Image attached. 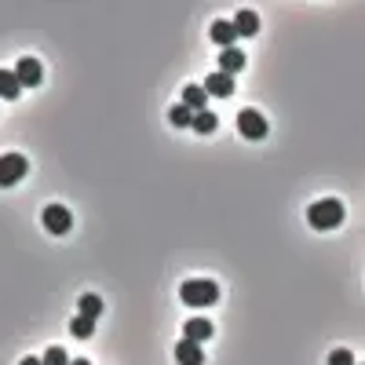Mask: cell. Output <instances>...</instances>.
<instances>
[{"mask_svg":"<svg viewBox=\"0 0 365 365\" xmlns=\"http://www.w3.org/2000/svg\"><path fill=\"white\" fill-rule=\"evenodd\" d=\"M307 223L315 227V230H336L344 223V205L336 201V198H321L307 208Z\"/></svg>","mask_w":365,"mask_h":365,"instance_id":"cell-1","label":"cell"},{"mask_svg":"<svg viewBox=\"0 0 365 365\" xmlns=\"http://www.w3.org/2000/svg\"><path fill=\"white\" fill-rule=\"evenodd\" d=\"M179 296H182L187 307H212L219 299V285L208 281V278H194V281H182Z\"/></svg>","mask_w":365,"mask_h":365,"instance_id":"cell-2","label":"cell"},{"mask_svg":"<svg viewBox=\"0 0 365 365\" xmlns=\"http://www.w3.org/2000/svg\"><path fill=\"white\" fill-rule=\"evenodd\" d=\"M267 117L259 113V110H241L238 113V132H241V139H267Z\"/></svg>","mask_w":365,"mask_h":365,"instance_id":"cell-3","label":"cell"},{"mask_svg":"<svg viewBox=\"0 0 365 365\" xmlns=\"http://www.w3.org/2000/svg\"><path fill=\"white\" fill-rule=\"evenodd\" d=\"M26 172H30V161L22 153H4L0 158V187H15Z\"/></svg>","mask_w":365,"mask_h":365,"instance_id":"cell-4","label":"cell"},{"mask_svg":"<svg viewBox=\"0 0 365 365\" xmlns=\"http://www.w3.org/2000/svg\"><path fill=\"white\" fill-rule=\"evenodd\" d=\"M41 219L51 234H70V227H73V216L66 212V205H48Z\"/></svg>","mask_w":365,"mask_h":365,"instance_id":"cell-5","label":"cell"},{"mask_svg":"<svg viewBox=\"0 0 365 365\" xmlns=\"http://www.w3.org/2000/svg\"><path fill=\"white\" fill-rule=\"evenodd\" d=\"M15 77H19L22 88H37V84L44 81V70H41V62H37V59H19Z\"/></svg>","mask_w":365,"mask_h":365,"instance_id":"cell-6","label":"cell"},{"mask_svg":"<svg viewBox=\"0 0 365 365\" xmlns=\"http://www.w3.org/2000/svg\"><path fill=\"white\" fill-rule=\"evenodd\" d=\"M205 95H216V99H230L234 95V77H227V73H212L205 81Z\"/></svg>","mask_w":365,"mask_h":365,"instance_id":"cell-7","label":"cell"},{"mask_svg":"<svg viewBox=\"0 0 365 365\" xmlns=\"http://www.w3.org/2000/svg\"><path fill=\"white\" fill-rule=\"evenodd\" d=\"M176 362H179V365H205V350H201V344H194V340L176 344Z\"/></svg>","mask_w":365,"mask_h":365,"instance_id":"cell-8","label":"cell"},{"mask_svg":"<svg viewBox=\"0 0 365 365\" xmlns=\"http://www.w3.org/2000/svg\"><path fill=\"white\" fill-rule=\"evenodd\" d=\"M241 70H245V51H238V48L219 51V73L234 77V73H241Z\"/></svg>","mask_w":365,"mask_h":365,"instance_id":"cell-9","label":"cell"},{"mask_svg":"<svg viewBox=\"0 0 365 365\" xmlns=\"http://www.w3.org/2000/svg\"><path fill=\"white\" fill-rule=\"evenodd\" d=\"M182 340H194V344L212 340V321H205V318H190V321H187V336H182Z\"/></svg>","mask_w":365,"mask_h":365,"instance_id":"cell-10","label":"cell"},{"mask_svg":"<svg viewBox=\"0 0 365 365\" xmlns=\"http://www.w3.org/2000/svg\"><path fill=\"white\" fill-rule=\"evenodd\" d=\"M234 30H238V37H256V33H259L256 11H238V19H234Z\"/></svg>","mask_w":365,"mask_h":365,"instance_id":"cell-11","label":"cell"},{"mask_svg":"<svg viewBox=\"0 0 365 365\" xmlns=\"http://www.w3.org/2000/svg\"><path fill=\"white\" fill-rule=\"evenodd\" d=\"M212 41L223 44V51L234 48V41H238V30H234V22H212Z\"/></svg>","mask_w":365,"mask_h":365,"instance_id":"cell-12","label":"cell"},{"mask_svg":"<svg viewBox=\"0 0 365 365\" xmlns=\"http://www.w3.org/2000/svg\"><path fill=\"white\" fill-rule=\"evenodd\" d=\"M19 91L22 84H19L15 70H0V99H19Z\"/></svg>","mask_w":365,"mask_h":365,"instance_id":"cell-13","label":"cell"},{"mask_svg":"<svg viewBox=\"0 0 365 365\" xmlns=\"http://www.w3.org/2000/svg\"><path fill=\"white\" fill-rule=\"evenodd\" d=\"M216 128H219V121H216V113H212V110L194 113V132H198V135H212Z\"/></svg>","mask_w":365,"mask_h":365,"instance_id":"cell-14","label":"cell"},{"mask_svg":"<svg viewBox=\"0 0 365 365\" xmlns=\"http://www.w3.org/2000/svg\"><path fill=\"white\" fill-rule=\"evenodd\" d=\"M182 106H190L194 113H201L208 106V95H205V88H187L182 91Z\"/></svg>","mask_w":365,"mask_h":365,"instance_id":"cell-15","label":"cell"},{"mask_svg":"<svg viewBox=\"0 0 365 365\" xmlns=\"http://www.w3.org/2000/svg\"><path fill=\"white\" fill-rule=\"evenodd\" d=\"M81 315H84V318H91V321H95V318L102 315V299H99L95 292H84V296H81Z\"/></svg>","mask_w":365,"mask_h":365,"instance_id":"cell-16","label":"cell"},{"mask_svg":"<svg viewBox=\"0 0 365 365\" xmlns=\"http://www.w3.org/2000/svg\"><path fill=\"white\" fill-rule=\"evenodd\" d=\"M70 333L77 336V340H88V336L95 333V321H91V318H84V315H77V318L70 321Z\"/></svg>","mask_w":365,"mask_h":365,"instance_id":"cell-17","label":"cell"},{"mask_svg":"<svg viewBox=\"0 0 365 365\" xmlns=\"http://www.w3.org/2000/svg\"><path fill=\"white\" fill-rule=\"evenodd\" d=\"M168 121H172L176 128H194V110H190V106H182V102H179V106H176L172 113H168Z\"/></svg>","mask_w":365,"mask_h":365,"instance_id":"cell-18","label":"cell"},{"mask_svg":"<svg viewBox=\"0 0 365 365\" xmlns=\"http://www.w3.org/2000/svg\"><path fill=\"white\" fill-rule=\"evenodd\" d=\"M41 362L44 365H70V358H66V350H62V347H48Z\"/></svg>","mask_w":365,"mask_h":365,"instance_id":"cell-19","label":"cell"},{"mask_svg":"<svg viewBox=\"0 0 365 365\" xmlns=\"http://www.w3.org/2000/svg\"><path fill=\"white\" fill-rule=\"evenodd\" d=\"M329 365H355V355H350V350H333V355H329Z\"/></svg>","mask_w":365,"mask_h":365,"instance_id":"cell-20","label":"cell"},{"mask_svg":"<svg viewBox=\"0 0 365 365\" xmlns=\"http://www.w3.org/2000/svg\"><path fill=\"white\" fill-rule=\"evenodd\" d=\"M19 365H44V362H41V358H22Z\"/></svg>","mask_w":365,"mask_h":365,"instance_id":"cell-21","label":"cell"},{"mask_svg":"<svg viewBox=\"0 0 365 365\" xmlns=\"http://www.w3.org/2000/svg\"><path fill=\"white\" fill-rule=\"evenodd\" d=\"M70 365H91V362H88V358H73Z\"/></svg>","mask_w":365,"mask_h":365,"instance_id":"cell-22","label":"cell"}]
</instances>
